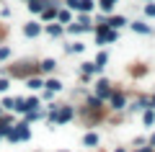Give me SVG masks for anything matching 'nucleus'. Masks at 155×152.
I'll use <instances>...</instances> for the list:
<instances>
[{
	"label": "nucleus",
	"instance_id": "obj_13",
	"mask_svg": "<svg viewBox=\"0 0 155 152\" xmlns=\"http://www.w3.org/2000/svg\"><path fill=\"white\" fill-rule=\"evenodd\" d=\"M54 16H57L54 8H47V11H44V18H54Z\"/></svg>",
	"mask_w": 155,
	"mask_h": 152
},
{
	"label": "nucleus",
	"instance_id": "obj_10",
	"mask_svg": "<svg viewBox=\"0 0 155 152\" xmlns=\"http://www.w3.org/2000/svg\"><path fill=\"white\" fill-rule=\"evenodd\" d=\"M60 21L67 23V21H70V13H67V11H60Z\"/></svg>",
	"mask_w": 155,
	"mask_h": 152
},
{
	"label": "nucleus",
	"instance_id": "obj_8",
	"mask_svg": "<svg viewBox=\"0 0 155 152\" xmlns=\"http://www.w3.org/2000/svg\"><path fill=\"white\" fill-rule=\"evenodd\" d=\"M134 31H140V34H147V26H145V23H134Z\"/></svg>",
	"mask_w": 155,
	"mask_h": 152
},
{
	"label": "nucleus",
	"instance_id": "obj_7",
	"mask_svg": "<svg viewBox=\"0 0 155 152\" xmlns=\"http://www.w3.org/2000/svg\"><path fill=\"white\" fill-rule=\"evenodd\" d=\"M124 106V98L122 95H114V108H122Z\"/></svg>",
	"mask_w": 155,
	"mask_h": 152
},
{
	"label": "nucleus",
	"instance_id": "obj_12",
	"mask_svg": "<svg viewBox=\"0 0 155 152\" xmlns=\"http://www.w3.org/2000/svg\"><path fill=\"white\" fill-rule=\"evenodd\" d=\"M111 5H114V3H109V0H101V8H104V11H106V13H109V11H111Z\"/></svg>",
	"mask_w": 155,
	"mask_h": 152
},
{
	"label": "nucleus",
	"instance_id": "obj_9",
	"mask_svg": "<svg viewBox=\"0 0 155 152\" xmlns=\"http://www.w3.org/2000/svg\"><path fill=\"white\" fill-rule=\"evenodd\" d=\"M96 142H98V137H96V134H88V137H85V144H96Z\"/></svg>",
	"mask_w": 155,
	"mask_h": 152
},
{
	"label": "nucleus",
	"instance_id": "obj_11",
	"mask_svg": "<svg viewBox=\"0 0 155 152\" xmlns=\"http://www.w3.org/2000/svg\"><path fill=\"white\" fill-rule=\"evenodd\" d=\"M70 116H72V111H70V108H65V111H62V114H60V119H62V121H67V119H70Z\"/></svg>",
	"mask_w": 155,
	"mask_h": 152
},
{
	"label": "nucleus",
	"instance_id": "obj_14",
	"mask_svg": "<svg viewBox=\"0 0 155 152\" xmlns=\"http://www.w3.org/2000/svg\"><path fill=\"white\" fill-rule=\"evenodd\" d=\"M28 88H41V82H39L36 77H31V80H28Z\"/></svg>",
	"mask_w": 155,
	"mask_h": 152
},
{
	"label": "nucleus",
	"instance_id": "obj_4",
	"mask_svg": "<svg viewBox=\"0 0 155 152\" xmlns=\"http://www.w3.org/2000/svg\"><path fill=\"white\" fill-rule=\"evenodd\" d=\"M41 70H44V72H52V70H54V60H44V62H41Z\"/></svg>",
	"mask_w": 155,
	"mask_h": 152
},
{
	"label": "nucleus",
	"instance_id": "obj_6",
	"mask_svg": "<svg viewBox=\"0 0 155 152\" xmlns=\"http://www.w3.org/2000/svg\"><path fill=\"white\" fill-rule=\"evenodd\" d=\"M44 85L49 88V90H60V88H62V85H60V82H57V80H49V82H44Z\"/></svg>",
	"mask_w": 155,
	"mask_h": 152
},
{
	"label": "nucleus",
	"instance_id": "obj_16",
	"mask_svg": "<svg viewBox=\"0 0 155 152\" xmlns=\"http://www.w3.org/2000/svg\"><path fill=\"white\" fill-rule=\"evenodd\" d=\"M5 88H8V80H0V93L5 90Z\"/></svg>",
	"mask_w": 155,
	"mask_h": 152
},
{
	"label": "nucleus",
	"instance_id": "obj_15",
	"mask_svg": "<svg viewBox=\"0 0 155 152\" xmlns=\"http://www.w3.org/2000/svg\"><path fill=\"white\" fill-rule=\"evenodd\" d=\"M145 11H147V16H155V5H147Z\"/></svg>",
	"mask_w": 155,
	"mask_h": 152
},
{
	"label": "nucleus",
	"instance_id": "obj_2",
	"mask_svg": "<svg viewBox=\"0 0 155 152\" xmlns=\"http://www.w3.org/2000/svg\"><path fill=\"white\" fill-rule=\"evenodd\" d=\"M23 34H26V36H36V34H39V26H36V23H26Z\"/></svg>",
	"mask_w": 155,
	"mask_h": 152
},
{
	"label": "nucleus",
	"instance_id": "obj_5",
	"mask_svg": "<svg viewBox=\"0 0 155 152\" xmlns=\"http://www.w3.org/2000/svg\"><path fill=\"white\" fill-rule=\"evenodd\" d=\"M111 28H119V26H124V18H111V21H106Z\"/></svg>",
	"mask_w": 155,
	"mask_h": 152
},
{
	"label": "nucleus",
	"instance_id": "obj_1",
	"mask_svg": "<svg viewBox=\"0 0 155 152\" xmlns=\"http://www.w3.org/2000/svg\"><path fill=\"white\" fill-rule=\"evenodd\" d=\"M72 8H80V11H91V8H93V3H91V0H75V3H72Z\"/></svg>",
	"mask_w": 155,
	"mask_h": 152
},
{
	"label": "nucleus",
	"instance_id": "obj_3",
	"mask_svg": "<svg viewBox=\"0 0 155 152\" xmlns=\"http://www.w3.org/2000/svg\"><path fill=\"white\" fill-rule=\"evenodd\" d=\"M109 93H111V90H109V82H106V80H104V82H98V95H101V98H106Z\"/></svg>",
	"mask_w": 155,
	"mask_h": 152
}]
</instances>
